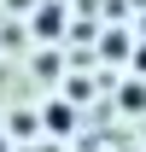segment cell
Returning <instances> with one entry per match:
<instances>
[{"label":"cell","instance_id":"obj_1","mask_svg":"<svg viewBox=\"0 0 146 152\" xmlns=\"http://www.w3.org/2000/svg\"><path fill=\"white\" fill-rule=\"evenodd\" d=\"M35 35L41 41H58V35H64V12H58V6H41V12H35Z\"/></svg>","mask_w":146,"mask_h":152},{"label":"cell","instance_id":"obj_2","mask_svg":"<svg viewBox=\"0 0 146 152\" xmlns=\"http://www.w3.org/2000/svg\"><path fill=\"white\" fill-rule=\"evenodd\" d=\"M41 123H47V134H70V129H76V111H70V105H58V99H53V105L41 111Z\"/></svg>","mask_w":146,"mask_h":152},{"label":"cell","instance_id":"obj_3","mask_svg":"<svg viewBox=\"0 0 146 152\" xmlns=\"http://www.w3.org/2000/svg\"><path fill=\"white\" fill-rule=\"evenodd\" d=\"M134 70H146V47H134Z\"/></svg>","mask_w":146,"mask_h":152},{"label":"cell","instance_id":"obj_4","mask_svg":"<svg viewBox=\"0 0 146 152\" xmlns=\"http://www.w3.org/2000/svg\"><path fill=\"white\" fill-rule=\"evenodd\" d=\"M0 152H6V140H0Z\"/></svg>","mask_w":146,"mask_h":152},{"label":"cell","instance_id":"obj_5","mask_svg":"<svg viewBox=\"0 0 146 152\" xmlns=\"http://www.w3.org/2000/svg\"><path fill=\"white\" fill-rule=\"evenodd\" d=\"M140 35H146V23H140Z\"/></svg>","mask_w":146,"mask_h":152}]
</instances>
